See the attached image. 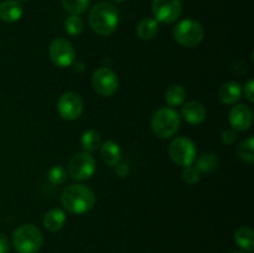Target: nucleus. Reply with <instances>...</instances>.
I'll list each match as a JSON object with an SVG mask.
<instances>
[{
  "label": "nucleus",
  "instance_id": "1",
  "mask_svg": "<svg viewBox=\"0 0 254 253\" xmlns=\"http://www.w3.org/2000/svg\"><path fill=\"white\" fill-rule=\"evenodd\" d=\"M61 203L69 213L83 215L96 205V195L84 185H69L62 191Z\"/></svg>",
  "mask_w": 254,
  "mask_h": 253
},
{
  "label": "nucleus",
  "instance_id": "2",
  "mask_svg": "<svg viewBox=\"0 0 254 253\" xmlns=\"http://www.w3.org/2000/svg\"><path fill=\"white\" fill-rule=\"evenodd\" d=\"M89 26L101 36H109L117 30L119 24V15L116 7L106 1L94 5L89 12Z\"/></svg>",
  "mask_w": 254,
  "mask_h": 253
},
{
  "label": "nucleus",
  "instance_id": "3",
  "mask_svg": "<svg viewBox=\"0 0 254 253\" xmlns=\"http://www.w3.org/2000/svg\"><path fill=\"white\" fill-rule=\"evenodd\" d=\"M42 245L44 236L34 225H21L12 233V246L19 253H36Z\"/></svg>",
  "mask_w": 254,
  "mask_h": 253
},
{
  "label": "nucleus",
  "instance_id": "4",
  "mask_svg": "<svg viewBox=\"0 0 254 253\" xmlns=\"http://www.w3.org/2000/svg\"><path fill=\"white\" fill-rule=\"evenodd\" d=\"M180 128V116L171 107H163L154 113L151 118V129L161 139L171 138Z\"/></svg>",
  "mask_w": 254,
  "mask_h": 253
},
{
  "label": "nucleus",
  "instance_id": "5",
  "mask_svg": "<svg viewBox=\"0 0 254 253\" xmlns=\"http://www.w3.org/2000/svg\"><path fill=\"white\" fill-rule=\"evenodd\" d=\"M174 37L181 46L195 47L205 37V30L202 25L196 20L185 19L175 26Z\"/></svg>",
  "mask_w": 254,
  "mask_h": 253
},
{
  "label": "nucleus",
  "instance_id": "6",
  "mask_svg": "<svg viewBox=\"0 0 254 253\" xmlns=\"http://www.w3.org/2000/svg\"><path fill=\"white\" fill-rule=\"evenodd\" d=\"M169 155L171 160L180 166L192 165L196 158V145L191 139L180 136L175 138L169 146Z\"/></svg>",
  "mask_w": 254,
  "mask_h": 253
},
{
  "label": "nucleus",
  "instance_id": "7",
  "mask_svg": "<svg viewBox=\"0 0 254 253\" xmlns=\"http://www.w3.org/2000/svg\"><path fill=\"white\" fill-rule=\"evenodd\" d=\"M96 171V160L89 153H79L72 156L68 163V174L73 180L84 181L92 178Z\"/></svg>",
  "mask_w": 254,
  "mask_h": 253
},
{
  "label": "nucleus",
  "instance_id": "8",
  "mask_svg": "<svg viewBox=\"0 0 254 253\" xmlns=\"http://www.w3.org/2000/svg\"><path fill=\"white\" fill-rule=\"evenodd\" d=\"M50 57L51 61L60 68H66L72 66L76 60V51L71 42L66 39H55L50 44Z\"/></svg>",
  "mask_w": 254,
  "mask_h": 253
},
{
  "label": "nucleus",
  "instance_id": "9",
  "mask_svg": "<svg viewBox=\"0 0 254 253\" xmlns=\"http://www.w3.org/2000/svg\"><path fill=\"white\" fill-rule=\"evenodd\" d=\"M92 87L102 97H111L118 89V77L108 67H101L92 77Z\"/></svg>",
  "mask_w": 254,
  "mask_h": 253
},
{
  "label": "nucleus",
  "instance_id": "10",
  "mask_svg": "<svg viewBox=\"0 0 254 253\" xmlns=\"http://www.w3.org/2000/svg\"><path fill=\"white\" fill-rule=\"evenodd\" d=\"M151 11L158 22L173 24L180 17L183 6L180 0H153Z\"/></svg>",
  "mask_w": 254,
  "mask_h": 253
},
{
  "label": "nucleus",
  "instance_id": "11",
  "mask_svg": "<svg viewBox=\"0 0 254 253\" xmlns=\"http://www.w3.org/2000/svg\"><path fill=\"white\" fill-rule=\"evenodd\" d=\"M83 99L76 92H66L62 94L57 102L59 114L66 121H74L79 118L83 112Z\"/></svg>",
  "mask_w": 254,
  "mask_h": 253
},
{
  "label": "nucleus",
  "instance_id": "12",
  "mask_svg": "<svg viewBox=\"0 0 254 253\" xmlns=\"http://www.w3.org/2000/svg\"><path fill=\"white\" fill-rule=\"evenodd\" d=\"M228 119H230V124L233 130L245 131L252 126L253 112L246 104H237L230 111Z\"/></svg>",
  "mask_w": 254,
  "mask_h": 253
},
{
  "label": "nucleus",
  "instance_id": "13",
  "mask_svg": "<svg viewBox=\"0 0 254 253\" xmlns=\"http://www.w3.org/2000/svg\"><path fill=\"white\" fill-rule=\"evenodd\" d=\"M181 114L188 123L197 126L206 119V109L200 102H186L181 108Z\"/></svg>",
  "mask_w": 254,
  "mask_h": 253
},
{
  "label": "nucleus",
  "instance_id": "14",
  "mask_svg": "<svg viewBox=\"0 0 254 253\" xmlns=\"http://www.w3.org/2000/svg\"><path fill=\"white\" fill-rule=\"evenodd\" d=\"M22 6L17 0H5L0 4V20L4 22H15L21 19Z\"/></svg>",
  "mask_w": 254,
  "mask_h": 253
},
{
  "label": "nucleus",
  "instance_id": "15",
  "mask_svg": "<svg viewBox=\"0 0 254 253\" xmlns=\"http://www.w3.org/2000/svg\"><path fill=\"white\" fill-rule=\"evenodd\" d=\"M242 97V87L237 82H227L218 91V98L223 104H235Z\"/></svg>",
  "mask_w": 254,
  "mask_h": 253
},
{
  "label": "nucleus",
  "instance_id": "16",
  "mask_svg": "<svg viewBox=\"0 0 254 253\" xmlns=\"http://www.w3.org/2000/svg\"><path fill=\"white\" fill-rule=\"evenodd\" d=\"M66 222V215L61 208H51L44 216V226L50 232H57Z\"/></svg>",
  "mask_w": 254,
  "mask_h": 253
},
{
  "label": "nucleus",
  "instance_id": "17",
  "mask_svg": "<svg viewBox=\"0 0 254 253\" xmlns=\"http://www.w3.org/2000/svg\"><path fill=\"white\" fill-rule=\"evenodd\" d=\"M101 156L104 163L108 166L118 165L122 158V150L118 143L113 140H108L102 145Z\"/></svg>",
  "mask_w": 254,
  "mask_h": 253
},
{
  "label": "nucleus",
  "instance_id": "18",
  "mask_svg": "<svg viewBox=\"0 0 254 253\" xmlns=\"http://www.w3.org/2000/svg\"><path fill=\"white\" fill-rule=\"evenodd\" d=\"M159 31V24L155 19L146 17L139 22L136 27V34L141 40H151L156 36Z\"/></svg>",
  "mask_w": 254,
  "mask_h": 253
},
{
  "label": "nucleus",
  "instance_id": "19",
  "mask_svg": "<svg viewBox=\"0 0 254 253\" xmlns=\"http://www.w3.org/2000/svg\"><path fill=\"white\" fill-rule=\"evenodd\" d=\"M166 103L170 107H179L184 104L186 99V91L180 84H173L165 92Z\"/></svg>",
  "mask_w": 254,
  "mask_h": 253
},
{
  "label": "nucleus",
  "instance_id": "20",
  "mask_svg": "<svg viewBox=\"0 0 254 253\" xmlns=\"http://www.w3.org/2000/svg\"><path fill=\"white\" fill-rule=\"evenodd\" d=\"M236 243L240 246L242 250L253 251L254 248V235L253 231L250 227H240L235 233Z\"/></svg>",
  "mask_w": 254,
  "mask_h": 253
},
{
  "label": "nucleus",
  "instance_id": "21",
  "mask_svg": "<svg viewBox=\"0 0 254 253\" xmlns=\"http://www.w3.org/2000/svg\"><path fill=\"white\" fill-rule=\"evenodd\" d=\"M101 145V134L94 129L84 131L81 138V146L86 153L96 151Z\"/></svg>",
  "mask_w": 254,
  "mask_h": 253
},
{
  "label": "nucleus",
  "instance_id": "22",
  "mask_svg": "<svg viewBox=\"0 0 254 253\" xmlns=\"http://www.w3.org/2000/svg\"><path fill=\"white\" fill-rule=\"evenodd\" d=\"M218 163H220V161H218L217 155H215V154L212 153H206L202 154V155L197 159L196 168L198 169L200 173L210 174L212 173L215 169H217Z\"/></svg>",
  "mask_w": 254,
  "mask_h": 253
},
{
  "label": "nucleus",
  "instance_id": "23",
  "mask_svg": "<svg viewBox=\"0 0 254 253\" xmlns=\"http://www.w3.org/2000/svg\"><path fill=\"white\" fill-rule=\"evenodd\" d=\"M238 156L241 160L246 161L248 164H252L254 161V139L253 136H250L238 146Z\"/></svg>",
  "mask_w": 254,
  "mask_h": 253
},
{
  "label": "nucleus",
  "instance_id": "24",
  "mask_svg": "<svg viewBox=\"0 0 254 253\" xmlns=\"http://www.w3.org/2000/svg\"><path fill=\"white\" fill-rule=\"evenodd\" d=\"M62 6L71 15L83 14L89 6L91 0H61Z\"/></svg>",
  "mask_w": 254,
  "mask_h": 253
},
{
  "label": "nucleus",
  "instance_id": "25",
  "mask_svg": "<svg viewBox=\"0 0 254 253\" xmlns=\"http://www.w3.org/2000/svg\"><path fill=\"white\" fill-rule=\"evenodd\" d=\"M64 29L72 36H77V35L82 34L84 29V22L78 15H71L64 21Z\"/></svg>",
  "mask_w": 254,
  "mask_h": 253
},
{
  "label": "nucleus",
  "instance_id": "26",
  "mask_svg": "<svg viewBox=\"0 0 254 253\" xmlns=\"http://www.w3.org/2000/svg\"><path fill=\"white\" fill-rule=\"evenodd\" d=\"M67 173L64 170V168H62L61 165H55L47 173V179H49L50 183L52 185H61L66 181Z\"/></svg>",
  "mask_w": 254,
  "mask_h": 253
},
{
  "label": "nucleus",
  "instance_id": "27",
  "mask_svg": "<svg viewBox=\"0 0 254 253\" xmlns=\"http://www.w3.org/2000/svg\"><path fill=\"white\" fill-rule=\"evenodd\" d=\"M201 173L198 171V169L193 165H189L184 168L183 171V179L190 185H193V184L198 183L200 180Z\"/></svg>",
  "mask_w": 254,
  "mask_h": 253
},
{
  "label": "nucleus",
  "instance_id": "28",
  "mask_svg": "<svg viewBox=\"0 0 254 253\" xmlns=\"http://www.w3.org/2000/svg\"><path fill=\"white\" fill-rule=\"evenodd\" d=\"M236 138H237V135H236V130H233V129H226L222 133V141L227 145H232L236 141Z\"/></svg>",
  "mask_w": 254,
  "mask_h": 253
},
{
  "label": "nucleus",
  "instance_id": "29",
  "mask_svg": "<svg viewBox=\"0 0 254 253\" xmlns=\"http://www.w3.org/2000/svg\"><path fill=\"white\" fill-rule=\"evenodd\" d=\"M253 91H254V81L253 79H250V81L247 82V84L245 86V94L246 97H247V99L250 102H254V94H253Z\"/></svg>",
  "mask_w": 254,
  "mask_h": 253
},
{
  "label": "nucleus",
  "instance_id": "30",
  "mask_svg": "<svg viewBox=\"0 0 254 253\" xmlns=\"http://www.w3.org/2000/svg\"><path fill=\"white\" fill-rule=\"evenodd\" d=\"M117 166V174H118L119 178H127L129 175V165L128 164L123 163V164H119Z\"/></svg>",
  "mask_w": 254,
  "mask_h": 253
},
{
  "label": "nucleus",
  "instance_id": "31",
  "mask_svg": "<svg viewBox=\"0 0 254 253\" xmlns=\"http://www.w3.org/2000/svg\"><path fill=\"white\" fill-rule=\"evenodd\" d=\"M9 251V241L6 236L0 233V253H7Z\"/></svg>",
  "mask_w": 254,
  "mask_h": 253
},
{
  "label": "nucleus",
  "instance_id": "32",
  "mask_svg": "<svg viewBox=\"0 0 254 253\" xmlns=\"http://www.w3.org/2000/svg\"><path fill=\"white\" fill-rule=\"evenodd\" d=\"M73 64H74V69H76V71H78V72L83 71V63H81V62H76V63H73Z\"/></svg>",
  "mask_w": 254,
  "mask_h": 253
},
{
  "label": "nucleus",
  "instance_id": "33",
  "mask_svg": "<svg viewBox=\"0 0 254 253\" xmlns=\"http://www.w3.org/2000/svg\"><path fill=\"white\" fill-rule=\"evenodd\" d=\"M113 1H117V2H121V1H123V0H113Z\"/></svg>",
  "mask_w": 254,
  "mask_h": 253
},
{
  "label": "nucleus",
  "instance_id": "34",
  "mask_svg": "<svg viewBox=\"0 0 254 253\" xmlns=\"http://www.w3.org/2000/svg\"><path fill=\"white\" fill-rule=\"evenodd\" d=\"M232 253H243V252H232Z\"/></svg>",
  "mask_w": 254,
  "mask_h": 253
}]
</instances>
